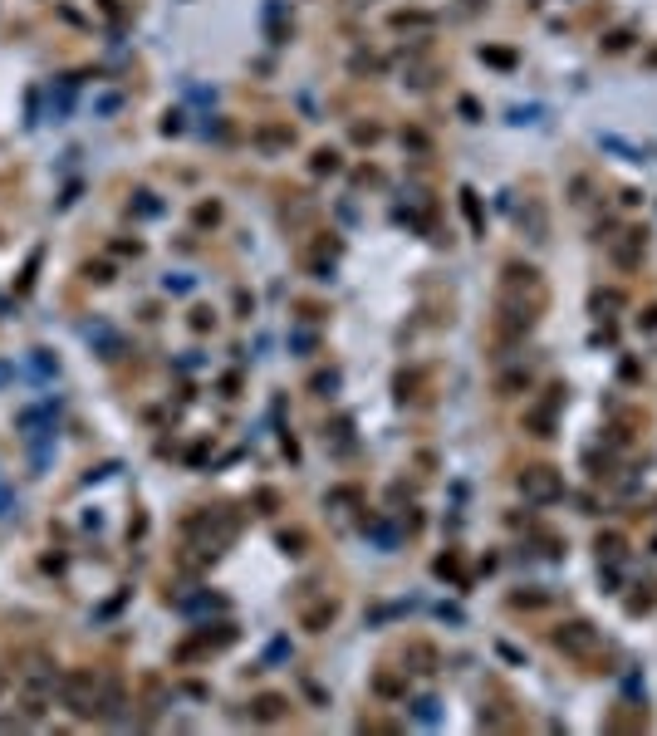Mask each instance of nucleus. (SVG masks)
I'll list each match as a JSON object with an SVG mask.
<instances>
[{"mask_svg":"<svg viewBox=\"0 0 657 736\" xmlns=\"http://www.w3.org/2000/svg\"><path fill=\"white\" fill-rule=\"evenodd\" d=\"M157 202H152V192H137V216H152Z\"/></svg>","mask_w":657,"mask_h":736,"instance_id":"39448f33","label":"nucleus"},{"mask_svg":"<svg viewBox=\"0 0 657 736\" xmlns=\"http://www.w3.org/2000/svg\"><path fill=\"white\" fill-rule=\"evenodd\" d=\"M84 334H89V344H99V349H104V358H118V354H123V339L113 334L109 324H89Z\"/></svg>","mask_w":657,"mask_h":736,"instance_id":"f257e3e1","label":"nucleus"},{"mask_svg":"<svg viewBox=\"0 0 657 736\" xmlns=\"http://www.w3.org/2000/svg\"><path fill=\"white\" fill-rule=\"evenodd\" d=\"M84 275H89V280H99V285H104V280H109V265H84Z\"/></svg>","mask_w":657,"mask_h":736,"instance_id":"423d86ee","label":"nucleus"},{"mask_svg":"<svg viewBox=\"0 0 657 736\" xmlns=\"http://www.w3.org/2000/svg\"><path fill=\"white\" fill-rule=\"evenodd\" d=\"M10 378H15V368H10V363H0V388H5Z\"/></svg>","mask_w":657,"mask_h":736,"instance_id":"1a4fd4ad","label":"nucleus"},{"mask_svg":"<svg viewBox=\"0 0 657 736\" xmlns=\"http://www.w3.org/2000/svg\"><path fill=\"white\" fill-rule=\"evenodd\" d=\"M0 687H5V672H0Z\"/></svg>","mask_w":657,"mask_h":736,"instance_id":"9d476101","label":"nucleus"},{"mask_svg":"<svg viewBox=\"0 0 657 736\" xmlns=\"http://www.w3.org/2000/svg\"><path fill=\"white\" fill-rule=\"evenodd\" d=\"M35 270H39V251H35V255H30V265H25V275H20V295H25V290H30V285H35Z\"/></svg>","mask_w":657,"mask_h":736,"instance_id":"7ed1b4c3","label":"nucleus"},{"mask_svg":"<svg viewBox=\"0 0 657 736\" xmlns=\"http://www.w3.org/2000/svg\"><path fill=\"white\" fill-rule=\"evenodd\" d=\"M123 104V99H118V94H104V99H99V113H113V108Z\"/></svg>","mask_w":657,"mask_h":736,"instance_id":"6e6552de","label":"nucleus"},{"mask_svg":"<svg viewBox=\"0 0 657 736\" xmlns=\"http://www.w3.org/2000/svg\"><path fill=\"white\" fill-rule=\"evenodd\" d=\"M167 290H177V295H187V290H192V280H187V275H177V280L167 275Z\"/></svg>","mask_w":657,"mask_h":736,"instance_id":"0eeeda50","label":"nucleus"},{"mask_svg":"<svg viewBox=\"0 0 657 736\" xmlns=\"http://www.w3.org/2000/svg\"><path fill=\"white\" fill-rule=\"evenodd\" d=\"M30 373H35V378H54V373H59V363H54L44 349H35V354H30Z\"/></svg>","mask_w":657,"mask_h":736,"instance_id":"f03ea898","label":"nucleus"},{"mask_svg":"<svg viewBox=\"0 0 657 736\" xmlns=\"http://www.w3.org/2000/svg\"><path fill=\"white\" fill-rule=\"evenodd\" d=\"M10 511H15V491H10V486H0V521H5Z\"/></svg>","mask_w":657,"mask_h":736,"instance_id":"20e7f679","label":"nucleus"}]
</instances>
